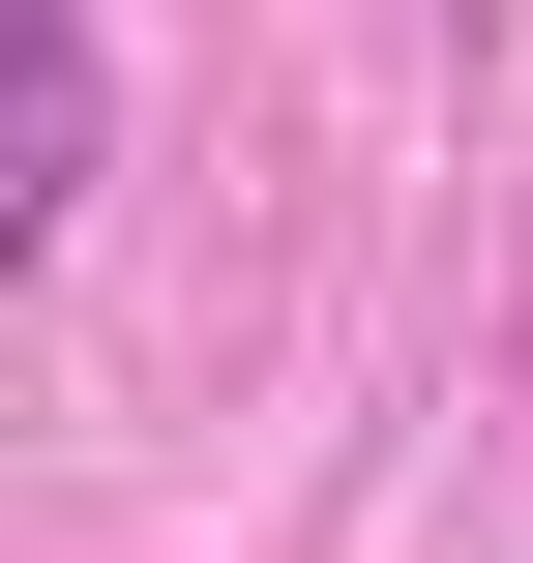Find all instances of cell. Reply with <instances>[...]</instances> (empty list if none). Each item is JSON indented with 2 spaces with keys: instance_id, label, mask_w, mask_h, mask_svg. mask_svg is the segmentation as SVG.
Returning <instances> with one entry per match:
<instances>
[{
  "instance_id": "obj_1",
  "label": "cell",
  "mask_w": 533,
  "mask_h": 563,
  "mask_svg": "<svg viewBox=\"0 0 533 563\" xmlns=\"http://www.w3.org/2000/svg\"><path fill=\"white\" fill-rule=\"evenodd\" d=\"M89 208V0H0V238Z\"/></svg>"
}]
</instances>
